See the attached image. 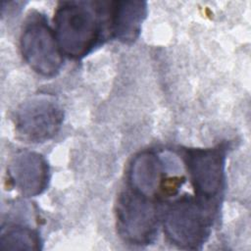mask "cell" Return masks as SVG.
<instances>
[{
  "instance_id": "obj_3",
  "label": "cell",
  "mask_w": 251,
  "mask_h": 251,
  "mask_svg": "<svg viewBox=\"0 0 251 251\" xmlns=\"http://www.w3.org/2000/svg\"><path fill=\"white\" fill-rule=\"evenodd\" d=\"M21 52L26 64L38 75L55 76L63 65V53L55 33L45 18L31 14L26 19L20 37Z\"/></svg>"
},
{
  "instance_id": "obj_7",
  "label": "cell",
  "mask_w": 251,
  "mask_h": 251,
  "mask_svg": "<svg viewBox=\"0 0 251 251\" xmlns=\"http://www.w3.org/2000/svg\"><path fill=\"white\" fill-rule=\"evenodd\" d=\"M8 176L21 194L32 197L46 189L49 168L42 155L32 151H21L11 159Z\"/></svg>"
},
{
  "instance_id": "obj_2",
  "label": "cell",
  "mask_w": 251,
  "mask_h": 251,
  "mask_svg": "<svg viewBox=\"0 0 251 251\" xmlns=\"http://www.w3.org/2000/svg\"><path fill=\"white\" fill-rule=\"evenodd\" d=\"M163 226L171 243L183 249H199L210 235V208L197 199L180 198L167 208Z\"/></svg>"
},
{
  "instance_id": "obj_10",
  "label": "cell",
  "mask_w": 251,
  "mask_h": 251,
  "mask_svg": "<svg viewBox=\"0 0 251 251\" xmlns=\"http://www.w3.org/2000/svg\"><path fill=\"white\" fill-rule=\"evenodd\" d=\"M1 250H39L40 237L34 229L23 225L3 227L0 236Z\"/></svg>"
},
{
  "instance_id": "obj_8",
  "label": "cell",
  "mask_w": 251,
  "mask_h": 251,
  "mask_svg": "<svg viewBox=\"0 0 251 251\" xmlns=\"http://www.w3.org/2000/svg\"><path fill=\"white\" fill-rule=\"evenodd\" d=\"M110 30L114 38L123 43L134 42L141 31L147 16V3L144 1H116L109 11Z\"/></svg>"
},
{
  "instance_id": "obj_5",
  "label": "cell",
  "mask_w": 251,
  "mask_h": 251,
  "mask_svg": "<svg viewBox=\"0 0 251 251\" xmlns=\"http://www.w3.org/2000/svg\"><path fill=\"white\" fill-rule=\"evenodd\" d=\"M184 160L196 199L207 207L216 204L225 188V149L222 146L187 149Z\"/></svg>"
},
{
  "instance_id": "obj_9",
  "label": "cell",
  "mask_w": 251,
  "mask_h": 251,
  "mask_svg": "<svg viewBox=\"0 0 251 251\" xmlns=\"http://www.w3.org/2000/svg\"><path fill=\"white\" fill-rule=\"evenodd\" d=\"M165 165L153 151H143L132 159L128 170V181L131 190L153 197L160 187Z\"/></svg>"
},
{
  "instance_id": "obj_6",
  "label": "cell",
  "mask_w": 251,
  "mask_h": 251,
  "mask_svg": "<svg viewBox=\"0 0 251 251\" xmlns=\"http://www.w3.org/2000/svg\"><path fill=\"white\" fill-rule=\"evenodd\" d=\"M63 123V110L52 97L37 95L23 102L14 116L18 136L25 142L41 143L57 134Z\"/></svg>"
},
{
  "instance_id": "obj_1",
  "label": "cell",
  "mask_w": 251,
  "mask_h": 251,
  "mask_svg": "<svg viewBox=\"0 0 251 251\" xmlns=\"http://www.w3.org/2000/svg\"><path fill=\"white\" fill-rule=\"evenodd\" d=\"M90 1H64L54 15V33L61 52L78 60L88 55L102 38L101 10Z\"/></svg>"
},
{
  "instance_id": "obj_4",
  "label": "cell",
  "mask_w": 251,
  "mask_h": 251,
  "mask_svg": "<svg viewBox=\"0 0 251 251\" xmlns=\"http://www.w3.org/2000/svg\"><path fill=\"white\" fill-rule=\"evenodd\" d=\"M116 219L118 233L128 244L149 245L157 236L159 217L156 206L150 198L133 190L120 195Z\"/></svg>"
}]
</instances>
